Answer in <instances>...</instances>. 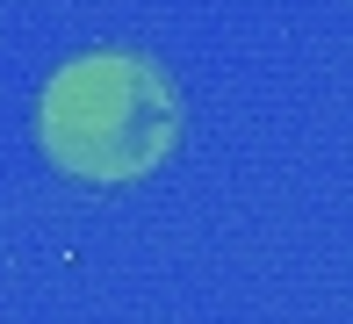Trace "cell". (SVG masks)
<instances>
[{"label": "cell", "mask_w": 353, "mask_h": 324, "mask_svg": "<svg viewBox=\"0 0 353 324\" xmlns=\"http://www.w3.org/2000/svg\"><path fill=\"white\" fill-rule=\"evenodd\" d=\"M37 144L79 188H130L181 144V94L137 51H79L37 94Z\"/></svg>", "instance_id": "cell-1"}]
</instances>
